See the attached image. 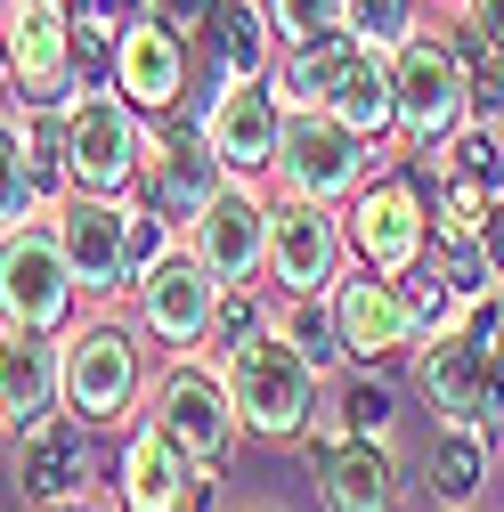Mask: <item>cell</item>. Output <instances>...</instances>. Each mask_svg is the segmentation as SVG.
<instances>
[{"instance_id": "29", "label": "cell", "mask_w": 504, "mask_h": 512, "mask_svg": "<svg viewBox=\"0 0 504 512\" xmlns=\"http://www.w3.org/2000/svg\"><path fill=\"white\" fill-rule=\"evenodd\" d=\"M472 114L480 122H504V49H480L472 57Z\"/></svg>"}, {"instance_id": "35", "label": "cell", "mask_w": 504, "mask_h": 512, "mask_svg": "<svg viewBox=\"0 0 504 512\" xmlns=\"http://www.w3.org/2000/svg\"><path fill=\"white\" fill-rule=\"evenodd\" d=\"M57 512H90V504H57Z\"/></svg>"}, {"instance_id": "20", "label": "cell", "mask_w": 504, "mask_h": 512, "mask_svg": "<svg viewBox=\"0 0 504 512\" xmlns=\"http://www.w3.org/2000/svg\"><path fill=\"white\" fill-rule=\"evenodd\" d=\"M90 423L74 415H49V423H25L17 431V496L33 512H57V504H90L98 496V456H90Z\"/></svg>"}, {"instance_id": "32", "label": "cell", "mask_w": 504, "mask_h": 512, "mask_svg": "<svg viewBox=\"0 0 504 512\" xmlns=\"http://www.w3.org/2000/svg\"><path fill=\"white\" fill-rule=\"evenodd\" d=\"M472 244H480V261H488V277L504 285V204H496V212L480 220V236H472Z\"/></svg>"}, {"instance_id": "27", "label": "cell", "mask_w": 504, "mask_h": 512, "mask_svg": "<svg viewBox=\"0 0 504 512\" xmlns=\"http://www.w3.org/2000/svg\"><path fill=\"white\" fill-rule=\"evenodd\" d=\"M342 33H358L366 49H399L407 33H423V0H342Z\"/></svg>"}, {"instance_id": "23", "label": "cell", "mask_w": 504, "mask_h": 512, "mask_svg": "<svg viewBox=\"0 0 504 512\" xmlns=\"http://www.w3.org/2000/svg\"><path fill=\"white\" fill-rule=\"evenodd\" d=\"M196 49L212 57V82H236V74H277V25L261 0H220L204 17Z\"/></svg>"}, {"instance_id": "31", "label": "cell", "mask_w": 504, "mask_h": 512, "mask_svg": "<svg viewBox=\"0 0 504 512\" xmlns=\"http://www.w3.org/2000/svg\"><path fill=\"white\" fill-rule=\"evenodd\" d=\"M456 25H464L480 49H504V0H456Z\"/></svg>"}, {"instance_id": "22", "label": "cell", "mask_w": 504, "mask_h": 512, "mask_svg": "<svg viewBox=\"0 0 504 512\" xmlns=\"http://www.w3.org/2000/svg\"><path fill=\"white\" fill-rule=\"evenodd\" d=\"M49 415H66V350H57V334L0 326V423L25 431Z\"/></svg>"}, {"instance_id": "8", "label": "cell", "mask_w": 504, "mask_h": 512, "mask_svg": "<svg viewBox=\"0 0 504 512\" xmlns=\"http://www.w3.org/2000/svg\"><path fill=\"white\" fill-rule=\"evenodd\" d=\"M415 391L431 407V423H464V431H504V358L480 326H448L415 342Z\"/></svg>"}, {"instance_id": "12", "label": "cell", "mask_w": 504, "mask_h": 512, "mask_svg": "<svg viewBox=\"0 0 504 512\" xmlns=\"http://www.w3.org/2000/svg\"><path fill=\"white\" fill-rule=\"evenodd\" d=\"M220 179H228V171H220V155H212V139H204V122L187 114V106L147 122V171H139L131 196H139L163 228L187 236V220L212 204V187H220Z\"/></svg>"}, {"instance_id": "16", "label": "cell", "mask_w": 504, "mask_h": 512, "mask_svg": "<svg viewBox=\"0 0 504 512\" xmlns=\"http://www.w3.org/2000/svg\"><path fill=\"white\" fill-rule=\"evenodd\" d=\"M326 301H334V326H342V358L350 366H399V358H415L423 326H415L407 277H374V269L350 261Z\"/></svg>"}, {"instance_id": "7", "label": "cell", "mask_w": 504, "mask_h": 512, "mask_svg": "<svg viewBox=\"0 0 504 512\" xmlns=\"http://www.w3.org/2000/svg\"><path fill=\"white\" fill-rule=\"evenodd\" d=\"M220 301L228 285L187 252V236H171L155 261H139L131 293H122V309H131V326L155 342V350H212V326H220Z\"/></svg>"}, {"instance_id": "34", "label": "cell", "mask_w": 504, "mask_h": 512, "mask_svg": "<svg viewBox=\"0 0 504 512\" xmlns=\"http://www.w3.org/2000/svg\"><path fill=\"white\" fill-rule=\"evenodd\" d=\"M17 9H25V0H0V33H9V17H17Z\"/></svg>"}, {"instance_id": "28", "label": "cell", "mask_w": 504, "mask_h": 512, "mask_svg": "<svg viewBox=\"0 0 504 512\" xmlns=\"http://www.w3.org/2000/svg\"><path fill=\"white\" fill-rule=\"evenodd\" d=\"M269 25H277V49H301V41H326L342 33V0H261Z\"/></svg>"}, {"instance_id": "5", "label": "cell", "mask_w": 504, "mask_h": 512, "mask_svg": "<svg viewBox=\"0 0 504 512\" xmlns=\"http://www.w3.org/2000/svg\"><path fill=\"white\" fill-rule=\"evenodd\" d=\"M391 147H374L366 131H350L342 114L326 106H285V139H277V163H269V187L277 196H309V204H350L366 171H383Z\"/></svg>"}, {"instance_id": "13", "label": "cell", "mask_w": 504, "mask_h": 512, "mask_svg": "<svg viewBox=\"0 0 504 512\" xmlns=\"http://www.w3.org/2000/svg\"><path fill=\"white\" fill-rule=\"evenodd\" d=\"M204 122V139L220 155L228 179H269L277 163V139H285V90L277 74H236V82H212L204 106H187Z\"/></svg>"}, {"instance_id": "6", "label": "cell", "mask_w": 504, "mask_h": 512, "mask_svg": "<svg viewBox=\"0 0 504 512\" xmlns=\"http://www.w3.org/2000/svg\"><path fill=\"white\" fill-rule=\"evenodd\" d=\"M139 415H147L155 431H171L204 472H220V464L236 456V439H244L236 399H228V374H220L212 350H171V358L147 374V407H139Z\"/></svg>"}, {"instance_id": "15", "label": "cell", "mask_w": 504, "mask_h": 512, "mask_svg": "<svg viewBox=\"0 0 504 512\" xmlns=\"http://www.w3.org/2000/svg\"><path fill=\"white\" fill-rule=\"evenodd\" d=\"M0 49H9V90L17 106H66L74 82H82V33H74V9L66 0H25V9L9 17V33H0Z\"/></svg>"}, {"instance_id": "19", "label": "cell", "mask_w": 504, "mask_h": 512, "mask_svg": "<svg viewBox=\"0 0 504 512\" xmlns=\"http://www.w3.org/2000/svg\"><path fill=\"white\" fill-rule=\"evenodd\" d=\"M114 90L131 98L147 122L196 106V41L171 33V25H155V17H131L122 41H114Z\"/></svg>"}, {"instance_id": "37", "label": "cell", "mask_w": 504, "mask_h": 512, "mask_svg": "<svg viewBox=\"0 0 504 512\" xmlns=\"http://www.w3.org/2000/svg\"><path fill=\"white\" fill-rule=\"evenodd\" d=\"M261 512H277V504H261Z\"/></svg>"}, {"instance_id": "1", "label": "cell", "mask_w": 504, "mask_h": 512, "mask_svg": "<svg viewBox=\"0 0 504 512\" xmlns=\"http://www.w3.org/2000/svg\"><path fill=\"white\" fill-rule=\"evenodd\" d=\"M57 350H66V415L90 423V431H131L139 407H147V334L131 326V309L122 301H98L90 317H74L66 334H57Z\"/></svg>"}, {"instance_id": "11", "label": "cell", "mask_w": 504, "mask_h": 512, "mask_svg": "<svg viewBox=\"0 0 504 512\" xmlns=\"http://www.w3.org/2000/svg\"><path fill=\"white\" fill-rule=\"evenodd\" d=\"M49 236L66 252V269L82 285V301H122L139 277V244H131V196H90V187H66L49 204Z\"/></svg>"}, {"instance_id": "33", "label": "cell", "mask_w": 504, "mask_h": 512, "mask_svg": "<svg viewBox=\"0 0 504 512\" xmlns=\"http://www.w3.org/2000/svg\"><path fill=\"white\" fill-rule=\"evenodd\" d=\"M488 342H496V358H504V285H496V326H488Z\"/></svg>"}, {"instance_id": "24", "label": "cell", "mask_w": 504, "mask_h": 512, "mask_svg": "<svg viewBox=\"0 0 504 512\" xmlns=\"http://www.w3.org/2000/svg\"><path fill=\"white\" fill-rule=\"evenodd\" d=\"M49 204H57V187H49L41 163H33L25 114L0 106V236H17V228H33V220H49Z\"/></svg>"}, {"instance_id": "9", "label": "cell", "mask_w": 504, "mask_h": 512, "mask_svg": "<svg viewBox=\"0 0 504 512\" xmlns=\"http://www.w3.org/2000/svg\"><path fill=\"white\" fill-rule=\"evenodd\" d=\"M342 228H350V261L374 269V277H407L423 252H431V187L415 171H366V187L342 204Z\"/></svg>"}, {"instance_id": "17", "label": "cell", "mask_w": 504, "mask_h": 512, "mask_svg": "<svg viewBox=\"0 0 504 512\" xmlns=\"http://www.w3.org/2000/svg\"><path fill=\"white\" fill-rule=\"evenodd\" d=\"M342 269H350L342 204L277 196V212H269V293H334Z\"/></svg>"}, {"instance_id": "36", "label": "cell", "mask_w": 504, "mask_h": 512, "mask_svg": "<svg viewBox=\"0 0 504 512\" xmlns=\"http://www.w3.org/2000/svg\"><path fill=\"white\" fill-rule=\"evenodd\" d=\"M0 439H9V423H0Z\"/></svg>"}, {"instance_id": "30", "label": "cell", "mask_w": 504, "mask_h": 512, "mask_svg": "<svg viewBox=\"0 0 504 512\" xmlns=\"http://www.w3.org/2000/svg\"><path fill=\"white\" fill-rule=\"evenodd\" d=\"M212 9H220V0H139V17H155V25L187 33V41L204 33V17H212Z\"/></svg>"}, {"instance_id": "21", "label": "cell", "mask_w": 504, "mask_h": 512, "mask_svg": "<svg viewBox=\"0 0 504 512\" xmlns=\"http://www.w3.org/2000/svg\"><path fill=\"white\" fill-rule=\"evenodd\" d=\"M309 488H318V512H399V447L374 431H342L309 447Z\"/></svg>"}, {"instance_id": "4", "label": "cell", "mask_w": 504, "mask_h": 512, "mask_svg": "<svg viewBox=\"0 0 504 512\" xmlns=\"http://www.w3.org/2000/svg\"><path fill=\"white\" fill-rule=\"evenodd\" d=\"M57 155H66V187H90V196H131L147 171V114L122 98L114 82L74 90L57 106Z\"/></svg>"}, {"instance_id": "38", "label": "cell", "mask_w": 504, "mask_h": 512, "mask_svg": "<svg viewBox=\"0 0 504 512\" xmlns=\"http://www.w3.org/2000/svg\"><path fill=\"white\" fill-rule=\"evenodd\" d=\"M496 447H504V431H496Z\"/></svg>"}, {"instance_id": "10", "label": "cell", "mask_w": 504, "mask_h": 512, "mask_svg": "<svg viewBox=\"0 0 504 512\" xmlns=\"http://www.w3.org/2000/svg\"><path fill=\"white\" fill-rule=\"evenodd\" d=\"M269 212H277L269 179H220L212 204L187 220V252L228 293H269Z\"/></svg>"}, {"instance_id": "18", "label": "cell", "mask_w": 504, "mask_h": 512, "mask_svg": "<svg viewBox=\"0 0 504 512\" xmlns=\"http://www.w3.org/2000/svg\"><path fill=\"white\" fill-rule=\"evenodd\" d=\"M204 488H212V472L171 431H155L147 415L122 431V447H114V512H196Z\"/></svg>"}, {"instance_id": "26", "label": "cell", "mask_w": 504, "mask_h": 512, "mask_svg": "<svg viewBox=\"0 0 504 512\" xmlns=\"http://www.w3.org/2000/svg\"><path fill=\"white\" fill-rule=\"evenodd\" d=\"M269 326H277L293 350H309V366H318V374L350 366V358H342V326H334V301H326V293H277V301H269Z\"/></svg>"}, {"instance_id": "39", "label": "cell", "mask_w": 504, "mask_h": 512, "mask_svg": "<svg viewBox=\"0 0 504 512\" xmlns=\"http://www.w3.org/2000/svg\"><path fill=\"white\" fill-rule=\"evenodd\" d=\"M448 9H456V0H448Z\"/></svg>"}, {"instance_id": "2", "label": "cell", "mask_w": 504, "mask_h": 512, "mask_svg": "<svg viewBox=\"0 0 504 512\" xmlns=\"http://www.w3.org/2000/svg\"><path fill=\"white\" fill-rule=\"evenodd\" d=\"M212 358L228 374L244 439H301L309 431V415H318V399H326V374L309 366V350H293L269 317L244 326V334H228V342H212Z\"/></svg>"}, {"instance_id": "3", "label": "cell", "mask_w": 504, "mask_h": 512, "mask_svg": "<svg viewBox=\"0 0 504 512\" xmlns=\"http://www.w3.org/2000/svg\"><path fill=\"white\" fill-rule=\"evenodd\" d=\"M472 57H480V41L464 25H448V33L423 25L391 49V106H399L407 155H431L439 139H456L472 122Z\"/></svg>"}, {"instance_id": "25", "label": "cell", "mask_w": 504, "mask_h": 512, "mask_svg": "<svg viewBox=\"0 0 504 512\" xmlns=\"http://www.w3.org/2000/svg\"><path fill=\"white\" fill-rule=\"evenodd\" d=\"M488 456H496V439H488V431L439 423V431H431V464H423L431 504H439V512H464V504L488 488Z\"/></svg>"}, {"instance_id": "14", "label": "cell", "mask_w": 504, "mask_h": 512, "mask_svg": "<svg viewBox=\"0 0 504 512\" xmlns=\"http://www.w3.org/2000/svg\"><path fill=\"white\" fill-rule=\"evenodd\" d=\"M82 309V285L57 252L49 220L0 236V326H33V334H66Z\"/></svg>"}]
</instances>
